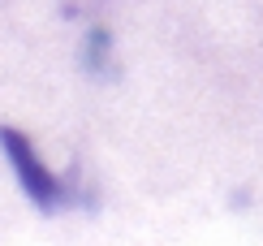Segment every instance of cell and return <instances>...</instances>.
<instances>
[{
	"label": "cell",
	"mask_w": 263,
	"mask_h": 246,
	"mask_svg": "<svg viewBox=\"0 0 263 246\" xmlns=\"http://www.w3.org/2000/svg\"><path fill=\"white\" fill-rule=\"evenodd\" d=\"M0 151L9 155V164H13V177L22 182V190L30 195V203L35 207H57L61 203V182L52 177V169L35 155V147H30V138L22 130H9L0 126Z\"/></svg>",
	"instance_id": "cell-1"
}]
</instances>
